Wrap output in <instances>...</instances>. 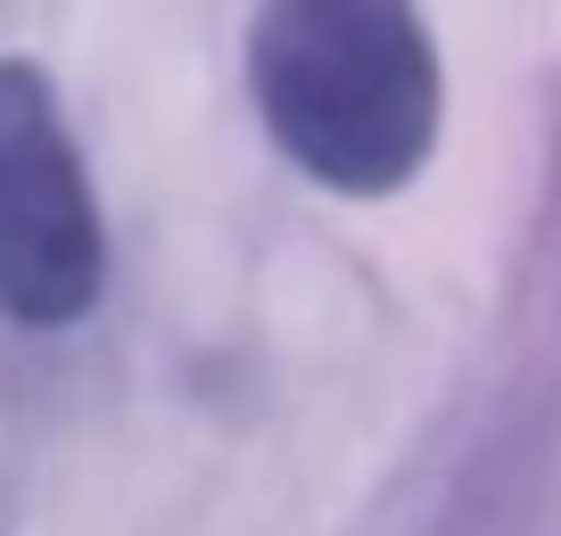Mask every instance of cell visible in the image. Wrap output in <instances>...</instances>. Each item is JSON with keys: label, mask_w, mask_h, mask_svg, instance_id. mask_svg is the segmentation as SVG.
Listing matches in <instances>:
<instances>
[{"label": "cell", "mask_w": 561, "mask_h": 536, "mask_svg": "<svg viewBox=\"0 0 561 536\" xmlns=\"http://www.w3.org/2000/svg\"><path fill=\"white\" fill-rule=\"evenodd\" d=\"M248 100L331 198H397L446 133V67L421 0H256Z\"/></svg>", "instance_id": "1"}, {"label": "cell", "mask_w": 561, "mask_h": 536, "mask_svg": "<svg viewBox=\"0 0 561 536\" xmlns=\"http://www.w3.org/2000/svg\"><path fill=\"white\" fill-rule=\"evenodd\" d=\"M100 289L107 224L58 83L34 58H0V313L18 330H75Z\"/></svg>", "instance_id": "2"}, {"label": "cell", "mask_w": 561, "mask_h": 536, "mask_svg": "<svg viewBox=\"0 0 561 536\" xmlns=\"http://www.w3.org/2000/svg\"><path fill=\"white\" fill-rule=\"evenodd\" d=\"M0 536H18V487H9V470H0Z\"/></svg>", "instance_id": "3"}]
</instances>
